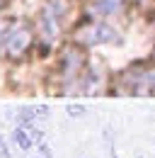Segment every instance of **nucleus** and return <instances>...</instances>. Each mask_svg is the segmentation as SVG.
I'll return each instance as SVG.
<instances>
[{"mask_svg":"<svg viewBox=\"0 0 155 158\" xmlns=\"http://www.w3.org/2000/svg\"><path fill=\"white\" fill-rule=\"evenodd\" d=\"M2 39H5V29H2V22H0V44H2Z\"/></svg>","mask_w":155,"mask_h":158,"instance_id":"obj_5","label":"nucleus"},{"mask_svg":"<svg viewBox=\"0 0 155 158\" xmlns=\"http://www.w3.org/2000/svg\"><path fill=\"white\" fill-rule=\"evenodd\" d=\"M78 37H82L85 41H107V39H116V34H114V29L112 27H107L104 22H92V24H87Z\"/></svg>","mask_w":155,"mask_h":158,"instance_id":"obj_2","label":"nucleus"},{"mask_svg":"<svg viewBox=\"0 0 155 158\" xmlns=\"http://www.w3.org/2000/svg\"><path fill=\"white\" fill-rule=\"evenodd\" d=\"M12 139H15V143H17L19 148H29V146H32V139H29V134H27L22 127H17V129H15Z\"/></svg>","mask_w":155,"mask_h":158,"instance_id":"obj_4","label":"nucleus"},{"mask_svg":"<svg viewBox=\"0 0 155 158\" xmlns=\"http://www.w3.org/2000/svg\"><path fill=\"white\" fill-rule=\"evenodd\" d=\"M29 39H32V32L27 27H15L7 37H5V49L10 56H19L27 46H29Z\"/></svg>","mask_w":155,"mask_h":158,"instance_id":"obj_1","label":"nucleus"},{"mask_svg":"<svg viewBox=\"0 0 155 158\" xmlns=\"http://www.w3.org/2000/svg\"><path fill=\"white\" fill-rule=\"evenodd\" d=\"M121 10V0H99L95 5V12L99 15H116Z\"/></svg>","mask_w":155,"mask_h":158,"instance_id":"obj_3","label":"nucleus"}]
</instances>
